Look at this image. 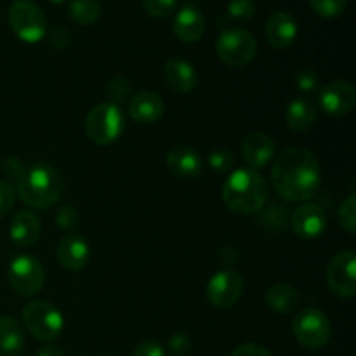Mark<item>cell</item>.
Segmentation results:
<instances>
[{"label":"cell","instance_id":"cell-1","mask_svg":"<svg viewBox=\"0 0 356 356\" xmlns=\"http://www.w3.org/2000/svg\"><path fill=\"white\" fill-rule=\"evenodd\" d=\"M320 165L306 148H289L275 159L271 181L278 197L287 202H306L320 186Z\"/></svg>","mask_w":356,"mask_h":356},{"label":"cell","instance_id":"cell-2","mask_svg":"<svg viewBox=\"0 0 356 356\" xmlns=\"http://www.w3.org/2000/svg\"><path fill=\"white\" fill-rule=\"evenodd\" d=\"M270 184L254 169H236L222 186V200L235 214H257L266 207Z\"/></svg>","mask_w":356,"mask_h":356},{"label":"cell","instance_id":"cell-3","mask_svg":"<svg viewBox=\"0 0 356 356\" xmlns=\"http://www.w3.org/2000/svg\"><path fill=\"white\" fill-rule=\"evenodd\" d=\"M16 183V193L23 204L40 211L52 207L61 198L65 188L61 174L47 163L28 165Z\"/></svg>","mask_w":356,"mask_h":356},{"label":"cell","instance_id":"cell-4","mask_svg":"<svg viewBox=\"0 0 356 356\" xmlns=\"http://www.w3.org/2000/svg\"><path fill=\"white\" fill-rule=\"evenodd\" d=\"M10 28L19 40L38 44L47 35V19L33 0H14L7 13Z\"/></svg>","mask_w":356,"mask_h":356},{"label":"cell","instance_id":"cell-5","mask_svg":"<svg viewBox=\"0 0 356 356\" xmlns=\"http://www.w3.org/2000/svg\"><path fill=\"white\" fill-rule=\"evenodd\" d=\"M125 117L120 108L113 103H101L94 106L86 117V134L99 146L111 145L122 136Z\"/></svg>","mask_w":356,"mask_h":356},{"label":"cell","instance_id":"cell-6","mask_svg":"<svg viewBox=\"0 0 356 356\" xmlns=\"http://www.w3.org/2000/svg\"><path fill=\"white\" fill-rule=\"evenodd\" d=\"M23 322L28 332L38 341H54L65 329V318L56 306L47 301H31L23 308Z\"/></svg>","mask_w":356,"mask_h":356},{"label":"cell","instance_id":"cell-7","mask_svg":"<svg viewBox=\"0 0 356 356\" xmlns=\"http://www.w3.org/2000/svg\"><path fill=\"white\" fill-rule=\"evenodd\" d=\"M296 341L308 350H320L327 346L332 336V327L323 312L316 308H305L292 322Z\"/></svg>","mask_w":356,"mask_h":356},{"label":"cell","instance_id":"cell-8","mask_svg":"<svg viewBox=\"0 0 356 356\" xmlns=\"http://www.w3.org/2000/svg\"><path fill=\"white\" fill-rule=\"evenodd\" d=\"M216 52L222 63L233 68L245 66L256 58L257 42L250 31L242 28H228L219 35L216 42Z\"/></svg>","mask_w":356,"mask_h":356},{"label":"cell","instance_id":"cell-9","mask_svg":"<svg viewBox=\"0 0 356 356\" xmlns=\"http://www.w3.org/2000/svg\"><path fill=\"white\" fill-rule=\"evenodd\" d=\"M7 282L17 296L31 298V296L38 294L44 287V266L37 257L30 256V254H21L10 261L9 270H7Z\"/></svg>","mask_w":356,"mask_h":356},{"label":"cell","instance_id":"cell-10","mask_svg":"<svg viewBox=\"0 0 356 356\" xmlns=\"http://www.w3.org/2000/svg\"><path fill=\"white\" fill-rule=\"evenodd\" d=\"M327 284L339 298L356 294V256L353 250L336 254L327 266Z\"/></svg>","mask_w":356,"mask_h":356},{"label":"cell","instance_id":"cell-11","mask_svg":"<svg viewBox=\"0 0 356 356\" xmlns=\"http://www.w3.org/2000/svg\"><path fill=\"white\" fill-rule=\"evenodd\" d=\"M207 299L216 308H232L243 294V278L235 270L216 273L207 284Z\"/></svg>","mask_w":356,"mask_h":356},{"label":"cell","instance_id":"cell-12","mask_svg":"<svg viewBox=\"0 0 356 356\" xmlns=\"http://www.w3.org/2000/svg\"><path fill=\"white\" fill-rule=\"evenodd\" d=\"M356 90L346 80H334L323 86L318 94V104L330 117H343L355 108Z\"/></svg>","mask_w":356,"mask_h":356},{"label":"cell","instance_id":"cell-13","mask_svg":"<svg viewBox=\"0 0 356 356\" xmlns=\"http://www.w3.org/2000/svg\"><path fill=\"white\" fill-rule=\"evenodd\" d=\"M291 226L299 238H318L327 229V214L320 205L305 204L292 212Z\"/></svg>","mask_w":356,"mask_h":356},{"label":"cell","instance_id":"cell-14","mask_svg":"<svg viewBox=\"0 0 356 356\" xmlns=\"http://www.w3.org/2000/svg\"><path fill=\"white\" fill-rule=\"evenodd\" d=\"M167 169L177 179L190 181L200 176L204 170V160L197 149L181 145L167 153Z\"/></svg>","mask_w":356,"mask_h":356},{"label":"cell","instance_id":"cell-15","mask_svg":"<svg viewBox=\"0 0 356 356\" xmlns=\"http://www.w3.org/2000/svg\"><path fill=\"white\" fill-rule=\"evenodd\" d=\"M56 256L65 270L79 271L86 268L90 259L89 243L83 236L76 235V233H68L59 240Z\"/></svg>","mask_w":356,"mask_h":356},{"label":"cell","instance_id":"cell-16","mask_svg":"<svg viewBox=\"0 0 356 356\" xmlns=\"http://www.w3.org/2000/svg\"><path fill=\"white\" fill-rule=\"evenodd\" d=\"M275 141L264 132H252L242 141V156L249 169H263L273 160Z\"/></svg>","mask_w":356,"mask_h":356},{"label":"cell","instance_id":"cell-17","mask_svg":"<svg viewBox=\"0 0 356 356\" xmlns=\"http://www.w3.org/2000/svg\"><path fill=\"white\" fill-rule=\"evenodd\" d=\"M264 33H266L268 44L273 45L275 49H287L294 44L298 37V23L292 14L278 10L268 17Z\"/></svg>","mask_w":356,"mask_h":356},{"label":"cell","instance_id":"cell-18","mask_svg":"<svg viewBox=\"0 0 356 356\" xmlns=\"http://www.w3.org/2000/svg\"><path fill=\"white\" fill-rule=\"evenodd\" d=\"M165 111L162 97L152 90H141L129 99V115L138 124H155Z\"/></svg>","mask_w":356,"mask_h":356},{"label":"cell","instance_id":"cell-19","mask_svg":"<svg viewBox=\"0 0 356 356\" xmlns=\"http://www.w3.org/2000/svg\"><path fill=\"white\" fill-rule=\"evenodd\" d=\"M174 33L184 44H195L205 31V17L195 6H184L174 17Z\"/></svg>","mask_w":356,"mask_h":356},{"label":"cell","instance_id":"cell-20","mask_svg":"<svg viewBox=\"0 0 356 356\" xmlns=\"http://www.w3.org/2000/svg\"><path fill=\"white\" fill-rule=\"evenodd\" d=\"M163 79L170 90L179 94L191 92L198 86V75L193 65L179 58L169 59L163 65Z\"/></svg>","mask_w":356,"mask_h":356},{"label":"cell","instance_id":"cell-21","mask_svg":"<svg viewBox=\"0 0 356 356\" xmlns=\"http://www.w3.org/2000/svg\"><path fill=\"white\" fill-rule=\"evenodd\" d=\"M42 233L40 219L30 211H23L16 214L10 221L9 235L10 240L16 243L17 247H31L33 243L38 242Z\"/></svg>","mask_w":356,"mask_h":356},{"label":"cell","instance_id":"cell-22","mask_svg":"<svg viewBox=\"0 0 356 356\" xmlns=\"http://www.w3.org/2000/svg\"><path fill=\"white\" fill-rule=\"evenodd\" d=\"M24 334L13 316H0V356H23Z\"/></svg>","mask_w":356,"mask_h":356},{"label":"cell","instance_id":"cell-23","mask_svg":"<svg viewBox=\"0 0 356 356\" xmlns=\"http://www.w3.org/2000/svg\"><path fill=\"white\" fill-rule=\"evenodd\" d=\"M287 127L296 132H305L316 122V106L306 97H298L292 101L285 111Z\"/></svg>","mask_w":356,"mask_h":356},{"label":"cell","instance_id":"cell-24","mask_svg":"<svg viewBox=\"0 0 356 356\" xmlns=\"http://www.w3.org/2000/svg\"><path fill=\"white\" fill-rule=\"evenodd\" d=\"M268 308L277 313H291L299 306V292L292 285H271L266 292Z\"/></svg>","mask_w":356,"mask_h":356},{"label":"cell","instance_id":"cell-25","mask_svg":"<svg viewBox=\"0 0 356 356\" xmlns=\"http://www.w3.org/2000/svg\"><path fill=\"white\" fill-rule=\"evenodd\" d=\"M68 14L76 24L89 26L99 19L101 6L97 0H72L68 3Z\"/></svg>","mask_w":356,"mask_h":356},{"label":"cell","instance_id":"cell-26","mask_svg":"<svg viewBox=\"0 0 356 356\" xmlns=\"http://www.w3.org/2000/svg\"><path fill=\"white\" fill-rule=\"evenodd\" d=\"M131 90H132L131 80L124 75L113 76V79H111L106 86V94H108V97H110V103L117 104V106L118 104L125 103V101L129 99V96H131Z\"/></svg>","mask_w":356,"mask_h":356},{"label":"cell","instance_id":"cell-27","mask_svg":"<svg viewBox=\"0 0 356 356\" xmlns=\"http://www.w3.org/2000/svg\"><path fill=\"white\" fill-rule=\"evenodd\" d=\"M256 14V3L254 0H229L226 16L236 23H245L250 21Z\"/></svg>","mask_w":356,"mask_h":356},{"label":"cell","instance_id":"cell-28","mask_svg":"<svg viewBox=\"0 0 356 356\" xmlns=\"http://www.w3.org/2000/svg\"><path fill=\"white\" fill-rule=\"evenodd\" d=\"M337 221H339V226L348 233V235H355L356 232L355 195H350V197L343 202V205L339 207V212H337Z\"/></svg>","mask_w":356,"mask_h":356},{"label":"cell","instance_id":"cell-29","mask_svg":"<svg viewBox=\"0 0 356 356\" xmlns=\"http://www.w3.org/2000/svg\"><path fill=\"white\" fill-rule=\"evenodd\" d=\"M308 2L318 16L327 19L341 16L348 7V0H308Z\"/></svg>","mask_w":356,"mask_h":356},{"label":"cell","instance_id":"cell-30","mask_svg":"<svg viewBox=\"0 0 356 356\" xmlns=\"http://www.w3.org/2000/svg\"><path fill=\"white\" fill-rule=\"evenodd\" d=\"M176 7L177 0H143V9L152 17H169Z\"/></svg>","mask_w":356,"mask_h":356},{"label":"cell","instance_id":"cell-31","mask_svg":"<svg viewBox=\"0 0 356 356\" xmlns=\"http://www.w3.org/2000/svg\"><path fill=\"white\" fill-rule=\"evenodd\" d=\"M209 167L216 172H226V170L232 169L235 165V156H233L232 152L228 149L221 148V149H214V152L209 155Z\"/></svg>","mask_w":356,"mask_h":356},{"label":"cell","instance_id":"cell-32","mask_svg":"<svg viewBox=\"0 0 356 356\" xmlns=\"http://www.w3.org/2000/svg\"><path fill=\"white\" fill-rule=\"evenodd\" d=\"M16 202V188L6 179H0V219L9 214Z\"/></svg>","mask_w":356,"mask_h":356},{"label":"cell","instance_id":"cell-33","mask_svg":"<svg viewBox=\"0 0 356 356\" xmlns=\"http://www.w3.org/2000/svg\"><path fill=\"white\" fill-rule=\"evenodd\" d=\"M56 225L58 228L66 229V232H72L79 225V212L72 207V205H65L58 211L56 214Z\"/></svg>","mask_w":356,"mask_h":356},{"label":"cell","instance_id":"cell-34","mask_svg":"<svg viewBox=\"0 0 356 356\" xmlns=\"http://www.w3.org/2000/svg\"><path fill=\"white\" fill-rule=\"evenodd\" d=\"M169 351L172 356H188L191 353V339L186 334H176L169 339Z\"/></svg>","mask_w":356,"mask_h":356},{"label":"cell","instance_id":"cell-35","mask_svg":"<svg viewBox=\"0 0 356 356\" xmlns=\"http://www.w3.org/2000/svg\"><path fill=\"white\" fill-rule=\"evenodd\" d=\"M49 42L54 49H66L70 44H72V33L66 30L65 26H54L49 33Z\"/></svg>","mask_w":356,"mask_h":356},{"label":"cell","instance_id":"cell-36","mask_svg":"<svg viewBox=\"0 0 356 356\" xmlns=\"http://www.w3.org/2000/svg\"><path fill=\"white\" fill-rule=\"evenodd\" d=\"M131 356H165V350L156 341H143L132 350Z\"/></svg>","mask_w":356,"mask_h":356},{"label":"cell","instance_id":"cell-37","mask_svg":"<svg viewBox=\"0 0 356 356\" xmlns=\"http://www.w3.org/2000/svg\"><path fill=\"white\" fill-rule=\"evenodd\" d=\"M24 169H26V165L23 163V160L16 159V156H9V159L2 162V172L14 181H17L23 176Z\"/></svg>","mask_w":356,"mask_h":356},{"label":"cell","instance_id":"cell-38","mask_svg":"<svg viewBox=\"0 0 356 356\" xmlns=\"http://www.w3.org/2000/svg\"><path fill=\"white\" fill-rule=\"evenodd\" d=\"M318 86V75L312 70H305V72L298 73V87L305 92H309V90L316 89Z\"/></svg>","mask_w":356,"mask_h":356},{"label":"cell","instance_id":"cell-39","mask_svg":"<svg viewBox=\"0 0 356 356\" xmlns=\"http://www.w3.org/2000/svg\"><path fill=\"white\" fill-rule=\"evenodd\" d=\"M232 356H271V353L266 350V348L261 346V344L249 343V344H242V346L235 348V351H233Z\"/></svg>","mask_w":356,"mask_h":356},{"label":"cell","instance_id":"cell-40","mask_svg":"<svg viewBox=\"0 0 356 356\" xmlns=\"http://www.w3.org/2000/svg\"><path fill=\"white\" fill-rule=\"evenodd\" d=\"M37 356H66L65 351L59 346H54V344H47V346H42L38 350Z\"/></svg>","mask_w":356,"mask_h":356},{"label":"cell","instance_id":"cell-41","mask_svg":"<svg viewBox=\"0 0 356 356\" xmlns=\"http://www.w3.org/2000/svg\"><path fill=\"white\" fill-rule=\"evenodd\" d=\"M51 2L52 3H63V2H65V0H51Z\"/></svg>","mask_w":356,"mask_h":356}]
</instances>
